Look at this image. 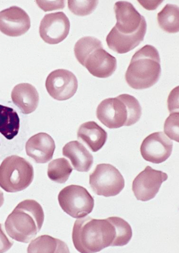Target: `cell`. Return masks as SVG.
I'll return each mask as SVG.
<instances>
[{
    "label": "cell",
    "mask_w": 179,
    "mask_h": 253,
    "mask_svg": "<svg viewBox=\"0 0 179 253\" xmlns=\"http://www.w3.org/2000/svg\"><path fill=\"white\" fill-rule=\"evenodd\" d=\"M158 23L160 28L169 34H177L179 32V6L167 4L164 9L157 14Z\"/></svg>",
    "instance_id": "7402d4cb"
},
{
    "label": "cell",
    "mask_w": 179,
    "mask_h": 253,
    "mask_svg": "<svg viewBox=\"0 0 179 253\" xmlns=\"http://www.w3.org/2000/svg\"><path fill=\"white\" fill-rule=\"evenodd\" d=\"M4 203V196L3 193L1 191H0V207H2V205Z\"/></svg>",
    "instance_id": "4dcf8cb0"
},
{
    "label": "cell",
    "mask_w": 179,
    "mask_h": 253,
    "mask_svg": "<svg viewBox=\"0 0 179 253\" xmlns=\"http://www.w3.org/2000/svg\"><path fill=\"white\" fill-rule=\"evenodd\" d=\"M168 174L147 166L135 177L133 183V191L138 201H149L155 197L162 183L168 180Z\"/></svg>",
    "instance_id": "30bf717a"
},
{
    "label": "cell",
    "mask_w": 179,
    "mask_h": 253,
    "mask_svg": "<svg viewBox=\"0 0 179 253\" xmlns=\"http://www.w3.org/2000/svg\"><path fill=\"white\" fill-rule=\"evenodd\" d=\"M179 87L171 92L168 98V108L170 113L174 112V110H179Z\"/></svg>",
    "instance_id": "f1b7e54d"
},
{
    "label": "cell",
    "mask_w": 179,
    "mask_h": 253,
    "mask_svg": "<svg viewBox=\"0 0 179 253\" xmlns=\"http://www.w3.org/2000/svg\"><path fill=\"white\" fill-rule=\"evenodd\" d=\"M36 3L45 12L62 9L65 7V1H36Z\"/></svg>",
    "instance_id": "4316f807"
},
{
    "label": "cell",
    "mask_w": 179,
    "mask_h": 253,
    "mask_svg": "<svg viewBox=\"0 0 179 253\" xmlns=\"http://www.w3.org/2000/svg\"><path fill=\"white\" fill-rule=\"evenodd\" d=\"M58 202L63 211L76 219L86 217L93 211V197L84 187L71 185L58 195Z\"/></svg>",
    "instance_id": "52a82bcc"
},
{
    "label": "cell",
    "mask_w": 179,
    "mask_h": 253,
    "mask_svg": "<svg viewBox=\"0 0 179 253\" xmlns=\"http://www.w3.org/2000/svg\"><path fill=\"white\" fill-rule=\"evenodd\" d=\"M78 62L96 78L110 77L117 69V59L103 48L101 41L94 37H84L75 46Z\"/></svg>",
    "instance_id": "5b68a950"
},
{
    "label": "cell",
    "mask_w": 179,
    "mask_h": 253,
    "mask_svg": "<svg viewBox=\"0 0 179 253\" xmlns=\"http://www.w3.org/2000/svg\"><path fill=\"white\" fill-rule=\"evenodd\" d=\"M179 112H172L164 123V132L166 136L177 142H179Z\"/></svg>",
    "instance_id": "484cf974"
},
{
    "label": "cell",
    "mask_w": 179,
    "mask_h": 253,
    "mask_svg": "<svg viewBox=\"0 0 179 253\" xmlns=\"http://www.w3.org/2000/svg\"><path fill=\"white\" fill-rule=\"evenodd\" d=\"M115 236L114 226L108 219H96L86 216L75 221L73 242L78 252L98 253L112 246Z\"/></svg>",
    "instance_id": "6da1fadb"
},
{
    "label": "cell",
    "mask_w": 179,
    "mask_h": 253,
    "mask_svg": "<svg viewBox=\"0 0 179 253\" xmlns=\"http://www.w3.org/2000/svg\"><path fill=\"white\" fill-rule=\"evenodd\" d=\"M138 2L145 9L151 11V10L156 9L163 1H138Z\"/></svg>",
    "instance_id": "f546056e"
},
{
    "label": "cell",
    "mask_w": 179,
    "mask_h": 253,
    "mask_svg": "<svg viewBox=\"0 0 179 253\" xmlns=\"http://www.w3.org/2000/svg\"><path fill=\"white\" fill-rule=\"evenodd\" d=\"M114 10L117 23L113 30L123 36L135 34L146 22L145 18L128 1H117Z\"/></svg>",
    "instance_id": "4fadbf2b"
},
{
    "label": "cell",
    "mask_w": 179,
    "mask_h": 253,
    "mask_svg": "<svg viewBox=\"0 0 179 253\" xmlns=\"http://www.w3.org/2000/svg\"><path fill=\"white\" fill-rule=\"evenodd\" d=\"M34 178L32 165L20 156H9L0 165V187L8 193L26 190Z\"/></svg>",
    "instance_id": "8992f818"
},
{
    "label": "cell",
    "mask_w": 179,
    "mask_h": 253,
    "mask_svg": "<svg viewBox=\"0 0 179 253\" xmlns=\"http://www.w3.org/2000/svg\"><path fill=\"white\" fill-rule=\"evenodd\" d=\"M98 1H75L69 0L68 6L70 11L75 15L80 16H88L95 10Z\"/></svg>",
    "instance_id": "d4e9b609"
},
{
    "label": "cell",
    "mask_w": 179,
    "mask_h": 253,
    "mask_svg": "<svg viewBox=\"0 0 179 253\" xmlns=\"http://www.w3.org/2000/svg\"><path fill=\"white\" fill-rule=\"evenodd\" d=\"M161 72L160 54L157 49L151 45H146L133 55L125 79L133 89H148L157 83Z\"/></svg>",
    "instance_id": "277c9868"
},
{
    "label": "cell",
    "mask_w": 179,
    "mask_h": 253,
    "mask_svg": "<svg viewBox=\"0 0 179 253\" xmlns=\"http://www.w3.org/2000/svg\"><path fill=\"white\" fill-rule=\"evenodd\" d=\"M46 89L51 97L63 101L73 97L78 89V80L72 72L65 69L55 70L46 78Z\"/></svg>",
    "instance_id": "9c48e42d"
},
{
    "label": "cell",
    "mask_w": 179,
    "mask_h": 253,
    "mask_svg": "<svg viewBox=\"0 0 179 253\" xmlns=\"http://www.w3.org/2000/svg\"><path fill=\"white\" fill-rule=\"evenodd\" d=\"M12 100L23 114H30L38 108L39 94L36 88L30 84H18L11 92Z\"/></svg>",
    "instance_id": "e0dca14e"
},
{
    "label": "cell",
    "mask_w": 179,
    "mask_h": 253,
    "mask_svg": "<svg viewBox=\"0 0 179 253\" xmlns=\"http://www.w3.org/2000/svg\"><path fill=\"white\" fill-rule=\"evenodd\" d=\"M115 228L116 236L112 247H122L128 244L133 237V230L128 222L118 217L108 218Z\"/></svg>",
    "instance_id": "cb8c5ba5"
},
{
    "label": "cell",
    "mask_w": 179,
    "mask_h": 253,
    "mask_svg": "<svg viewBox=\"0 0 179 253\" xmlns=\"http://www.w3.org/2000/svg\"><path fill=\"white\" fill-rule=\"evenodd\" d=\"M28 253H69V250L63 241L43 235L30 243Z\"/></svg>",
    "instance_id": "44dd1931"
},
{
    "label": "cell",
    "mask_w": 179,
    "mask_h": 253,
    "mask_svg": "<svg viewBox=\"0 0 179 253\" xmlns=\"http://www.w3.org/2000/svg\"><path fill=\"white\" fill-rule=\"evenodd\" d=\"M173 144L165 133L159 131L148 135L142 142L140 152L142 157L151 163L159 164L166 162L173 151Z\"/></svg>",
    "instance_id": "7c38bea8"
},
{
    "label": "cell",
    "mask_w": 179,
    "mask_h": 253,
    "mask_svg": "<svg viewBox=\"0 0 179 253\" xmlns=\"http://www.w3.org/2000/svg\"><path fill=\"white\" fill-rule=\"evenodd\" d=\"M63 155L71 160L73 168L77 171L88 172L93 164V156L78 141L66 144L63 148Z\"/></svg>",
    "instance_id": "ac0fdd59"
},
{
    "label": "cell",
    "mask_w": 179,
    "mask_h": 253,
    "mask_svg": "<svg viewBox=\"0 0 179 253\" xmlns=\"http://www.w3.org/2000/svg\"><path fill=\"white\" fill-rule=\"evenodd\" d=\"M70 28L69 19L64 13H49L41 20L39 34L47 44H57L67 38Z\"/></svg>",
    "instance_id": "8fae6325"
},
{
    "label": "cell",
    "mask_w": 179,
    "mask_h": 253,
    "mask_svg": "<svg viewBox=\"0 0 179 253\" xmlns=\"http://www.w3.org/2000/svg\"><path fill=\"white\" fill-rule=\"evenodd\" d=\"M90 184L94 193L99 196L114 197L125 188V179L115 167L100 164L90 174Z\"/></svg>",
    "instance_id": "ba28073f"
},
{
    "label": "cell",
    "mask_w": 179,
    "mask_h": 253,
    "mask_svg": "<svg viewBox=\"0 0 179 253\" xmlns=\"http://www.w3.org/2000/svg\"><path fill=\"white\" fill-rule=\"evenodd\" d=\"M69 161L65 158H58L53 160L48 165V176L53 182L64 184L73 172Z\"/></svg>",
    "instance_id": "603a6c76"
},
{
    "label": "cell",
    "mask_w": 179,
    "mask_h": 253,
    "mask_svg": "<svg viewBox=\"0 0 179 253\" xmlns=\"http://www.w3.org/2000/svg\"><path fill=\"white\" fill-rule=\"evenodd\" d=\"M147 32V23L142 26L141 28L135 34L123 36L118 34L115 30H111L106 37V42L111 50L117 53L123 54L133 50L138 46L143 41Z\"/></svg>",
    "instance_id": "2e32d148"
},
{
    "label": "cell",
    "mask_w": 179,
    "mask_h": 253,
    "mask_svg": "<svg viewBox=\"0 0 179 253\" xmlns=\"http://www.w3.org/2000/svg\"><path fill=\"white\" fill-rule=\"evenodd\" d=\"M141 112L140 104L134 96L123 94L102 100L96 109V117L105 126L115 129L135 124Z\"/></svg>",
    "instance_id": "3957f363"
},
{
    "label": "cell",
    "mask_w": 179,
    "mask_h": 253,
    "mask_svg": "<svg viewBox=\"0 0 179 253\" xmlns=\"http://www.w3.org/2000/svg\"><path fill=\"white\" fill-rule=\"evenodd\" d=\"M55 149L54 140L46 133L33 135L26 144L27 155L38 164H46L50 161Z\"/></svg>",
    "instance_id": "9a60e30c"
},
{
    "label": "cell",
    "mask_w": 179,
    "mask_h": 253,
    "mask_svg": "<svg viewBox=\"0 0 179 253\" xmlns=\"http://www.w3.org/2000/svg\"><path fill=\"white\" fill-rule=\"evenodd\" d=\"M44 220V211L40 204L28 199L18 204L10 213L6 219L5 228L12 239L29 243L40 232Z\"/></svg>",
    "instance_id": "7a4b0ae2"
},
{
    "label": "cell",
    "mask_w": 179,
    "mask_h": 253,
    "mask_svg": "<svg viewBox=\"0 0 179 253\" xmlns=\"http://www.w3.org/2000/svg\"><path fill=\"white\" fill-rule=\"evenodd\" d=\"M13 242L10 240L4 232L2 225L0 224V253H5L13 246Z\"/></svg>",
    "instance_id": "83f0119b"
},
{
    "label": "cell",
    "mask_w": 179,
    "mask_h": 253,
    "mask_svg": "<svg viewBox=\"0 0 179 253\" xmlns=\"http://www.w3.org/2000/svg\"><path fill=\"white\" fill-rule=\"evenodd\" d=\"M20 129V118L16 111L0 105V133L6 139L11 140L16 136Z\"/></svg>",
    "instance_id": "ffe728a7"
},
{
    "label": "cell",
    "mask_w": 179,
    "mask_h": 253,
    "mask_svg": "<svg viewBox=\"0 0 179 253\" xmlns=\"http://www.w3.org/2000/svg\"><path fill=\"white\" fill-rule=\"evenodd\" d=\"M31 27L30 16L24 10L13 6L0 11V32L5 36L20 37Z\"/></svg>",
    "instance_id": "5bb4252c"
},
{
    "label": "cell",
    "mask_w": 179,
    "mask_h": 253,
    "mask_svg": "<svg viewBox=\"0 0 179 253\" xmlns=\"http://www.w3.org/2000/svg\"><path fill=\"white\" fill-rule=\"evenodd\" d=\"M77 137L90 148V151L96 152L104 147L108 139V133L97 123L90 121L80 126Z\"/></svg>",
    "instance_id": "d6986e66"
}]
</instances>
